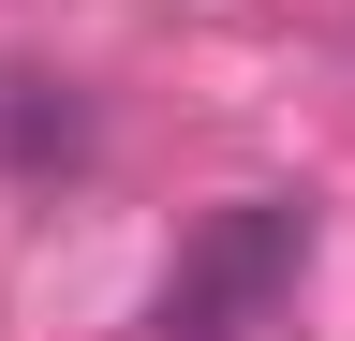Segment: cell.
<instances>
[{
    "mask_svg": "<svg viewBox=\"0 0 355 341\" xmlns=\"http://www.w3.org/2000/svg\"><path fill=\"white\" fill-rule=\"evenodd\" d=\"M296 267H311V208H296V193L207 208L193 252H178V282H163V312H148V341H252V326L296 297Z\"/></svg>",
    "mask_w": 355,
    "mask_h": 341,
    "instance_id": "1",
    "label": "cell"
},
{
    "mask_svg": "<svg viewBox=\"0 0 355 341\" xmlns=\"http://www.w3.org/2000/svg\"><path fill=\"white\" fill-rule=\"evenodd\" d=\"M0 149H15V163H60L74 149V104L44 90V74H0Z\"/></svg>",
    "mask_w": 355,
    "mask_h": 341,
    "instance_id": "2",
    "label": "cell"
}]
</instances>
